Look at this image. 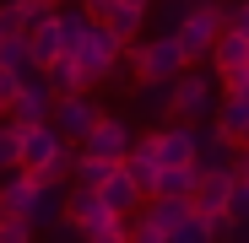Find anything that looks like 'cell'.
I'll return each instance as SVG.
<instances>
[{"label": "cell", "instance_id": "15", "mask_svg": "<svg viewBox=\"0 0 249 243\" xmlns=\"http://www.w3.org/2000/svg\"><path fill=\"white\" fill-rule=\"evenodd\" d=\"M33 194H38V178L33 173H22V168L0 173V206H6V216H27Z\"/></svg>", "mask_w": 249, "mask_h": 243}, {"label": "cell", "instance_id": "4", "mask_svg": "<svg viewBox=\"0 0 249 243\" xmlns=\"http://www.w3.org/2000/svg\"><path fill=\"white\" fill-rule=\"evenodd\" d=\"M98 119H103V108H98V97H92V92L54 97V108H49V125L60 130V141H65V146H81V141L92 135Z\"/></svg>", "mask_w": 249, "mask_h": 243}, {"label": "cell", "instance_id": "24", "mask_svg": "<svg viewBox=\"0 0 249 243\" xmlns=\"http://www.w3.org/2000/svg\"><path fill=\"white\" fill-rule=\"evenodd\" d=\"M22 157V130L11 125V119H0V173H11Z\"/></svg>", "mask_w": 249, "mask_h": 243}, {"label": "cell", "instance_id": "6", "mask_svg": "<svg viewBox=\"0 0 249 243\" xmlns=\"http://www.w3.org/2000/svg\"><path fill=\"white\" fill-rule=\"evenodd\" d=\"M81 70H87V81H108L114 70H119V60H124V44H119V38L108 32V27H87V38H81V49L71 54Z\"/></svg>", "mask_w": 249, "mask_h": 243}, {"label": "cell", "instance_id": "11", "mask_svg": "<svg viewBox=\"0 0 249 243\" xmlns=\"http://www.w3.org/2000/svg\"><path fill=\"white\" fill-rule=\"evenodd\" d=\"M98 200H103L114 216H136V211H141V200H146V189H141L130 173H124V168H108V178L98 184Z\"/></svg>", "mask_w": 249, "mask_h": 243}, {"label": "cell", "instance_id": "14", "mask_svg": "<svg viewBox=\"0 0 249 243\" xmlns=\"http://www.w3.org/2000/svg\"><path fill=\"white\" fill-rule=\"evenodd\" d=\"M22 222H27L33 232L60 227V222H65V189H60V184H38V194H33V206H27Z\"/></svg>", "mask_w": 249, "mask_h": 243}, {"label": "cell", "instance_id": "1", "mask_svg": "<svg viewBox=\"0 0 249 243\" xmlns=\"http://www.w3.org/2000/svg\"><path fill=\"white\" fill-rule=\"evenodd\" d=\"M222 32H228V6H222V0H190V11L174 27V38H179V49H184L190 65L212 60V49H217Z\"/></svg>", "mask_w": 249, "mask_h": 243}, {"label": "cell", "instance_id": "3", "mask_svg": "<svg viewBox=\"0 0 249 243\" xmlns=\"http://www.w3.org/2000/svg\"><path fill=\"white\" fill-rule=\"evenodd\" d=\"M217 87L222 81L212 76V70H179L174 76V103H168V113H179L184 125H206V119L217 113Z\"/></svg>", "mask_w": 249, "mask_h": 243}, {"label": "cell", "instance_id": "12", "mask_svg": "<svg viewBox=\"0 0 249 243\" xmlns=\"http://www.w3.org/2000/svg\"><path fill=\"white\" fill-rule=\"evenodd\" d=\"M22 38H27V60H33V70H49V65L60 60V16H54V11H44Z\"/></svg>", "mask_w": 249, "mask_h": 243}, {"label": "cell", "instance_id": "38", "mask_svg": "<svg viewBox=\"0 0 249 243\" xmlns=\"http://www.w3.org/2000/svg\"><path fill=\"white\" fill-rule=\"evenodd\" d=\"M0 222H6V206H0Z\"/></svg>", "mask_w": 249, "mask_h": 243}, {"label": "cell", "instance_id": "31", "mask_svg": "<svg viewBox=\"0 0 249 243\" xmlns=\"http://www.w3.org/2000/svg\"><path fill=\"white\" fill-rule=\"evenodd\" d=\"M206 232H212V243H233V238H238V227H233V216H228V211L206 222Z\"/></svg>", "mask_w": 249, "mask_h": 243}, {"label": "cell", "instance_id": "19", "mask_svg": "<svg viewBox=\"0 0 249 243\" xmlns=\"http://www.w3.org/2000/svg\"><path fill=\"white\" fill-rule=\"evenodd\" d=\"M54 16H60V54H76L81 38H87V27H92V16L81 11V6H60Z\"/></svg>", "mask_w": 249, "mask_h": 243}, {"label": "cell", "instance_id": "39", "mask_svg": "<svg viewBox=\"0 0 249 243\" xmlns=\"http://www.w3.org/2000/svg\"><path fill=\"white\" fill-rule=\"evenodd\" d=\"M244 6H249V0H244Z\"/></svg>", "mask_w": 249, "mask_h": 243}, {"label": "cell", "instance_id": "32", "mask_svg": "<svg viewBox=\"0 0 249 243\" xmlns=\"http://www.w3.org/2000/svg\"><path fill=\"white\" fill-rule=\"evenodd\" d=\"M114 6H119V0H81V11H87V16L98 22V27H103V22L114 16Z\"/></svg>", "mask_w": 249, "mask_h": 243}, {"label": "cell", "instance_id": "10", "mask_svg": "<svg viewBox=\"0 0 249 243\" xmlns=\"http://www.w3.org/2000/svg\"><path fill=\"white\" fill-rule=\"evenodd\" d=\"M152 141H157V168H190L195 162V125H162V130H152Z\"/></svg>", "mask_w": 249, "mask_h": 243}, {"label": "cell", "instance_id": "9", "mask_svg": "<svg viewBox=\"0 0 249 243\" xmlns=\"http://www.w3.org/2000/svg\"><path fill=\"white\" fill-rule=\"evenodd\" d=\"M228 194H233V168H206L200 184H195V194H190V211L200 222H212V216L228 211Z\"/></svg>", "mask_w": 249, "mask_h": 243}, {"label": "cell", "instance_id": "8", "mask_svg": "<svg viewBox=\"0 0 249 243\" xmlns=\"http://www.w3.org/2000/svg\"><path fill=\"white\" fill-rule=\"evenodd\" d=\"M217 130L238 146V151H249V81H238V87H222V103H217Z\"/></svg>", "mask_w": 249, "mask_h": 243}, {"label": "cell", "instance_id": "22", "mask_svg": "<svg viewBox=\"0 0 249 243\" xmlns=\"http://www.w3.org/2000/svg\"><path fill=\"white\" fill-rule=\"evenodd\" d=\"M103 178H108V168H103V162H92V157L71 151V184H81V189H98Z\"/></svg>", "mask_w": 249, "mask_h": 243}, {"label": "cell", "instance_id": "26", "mask_svg": "<svg viewBox=\"0 0 249 243\" xmlns=\"http://www.w3.org/2000/svg\"><path fill=\"white\" fill-rule=\"evenodd\" d=\"M130 243H168V232H162L146 211H136V216H130Z\"/></svg>", "mask_w": 249, "mask_h": 243}, {"label": "cell", "instance_id": "16", "mask_svg": "<svg viewBox=\"0 0 249 243\" xmlns=\"http://www.w3.org/2000/svg\"><path fill=\"white\" fill-rule=\"evenodd\" d=\"M119 168H124V173H130V178H136V184L152 194V178H157V141H152V135H136Z\"/></svg>", "mask_w": 249, "mask_h": 243}, {"label": "cell", "instance_id": "28", "mask_svg": "<svg viewBox=\"0 0 249 243\" xmlns=\"http://www.w3.org/2000/svg\"><path fill=\"white\" fill-rule=\"evenodd\" d=\"M168 243H212V232H206V222H200V216H184V222L168 232Z\"/></svg>", "mask_w": 249, "mask_h": 243}, {"label": "cell", "instance_id": "29", "mask_svg": "<svg viewBox=\"0 0 249 243\" xmlns=\"http://www.w3.org/2000/svg\"><path fill=\"white\" fill-rule=\"evenodd\" d=\"M38 232L22 222V216H6V222H0V243H33Z\"/></svg>", "mask_w": 249, "mask_h": 243}, {"label": "cell", "instance_id": "33", "mask_svg": "<svg viewBox=\"0 0 249 243\" xmlns=\"http://www.w3.org/2000/svg\"><path fill=\"white\" fill-rule=\"evenodd\" d=\"M228 27H233V32H244V38H249V6H238V11H228Z\"/></svg>", "mask_w": 249, "mask_h": 243}, {"label": "cell", "instance_id": "2", "mask_svg": "<svg viewBox=\"0 0 249 243\" xmlns=\"http://www.w3.org/2000/svg\"><path fill=\"white\" fill-rule=\"evenodd\" d=\"M124 65L136 70V81H174L179 70H190V60H184L174 32H157L146 44H124Z\"/></svg>", "mask_w": 249, "mask_h": 243}, {"label": "cell", "instance_id": "30", "mask_svg": "<svg viewBox=\"0 0 249 243\" xmlns=\"http://www.w3.org/2000/svg\"><path fill=\"white\" fill-rule=\"evenodd\" d=\"M17 87H22V70H11V65H0V113L11 108V97H17Z\"/></svg>", "mask_w": 249, "mask_h": 243}, {"label": "cell", "instance_id": "23", "mask_svg": "<svg viewBox=\"0 0 249 243\" xmlns=\"http://www.w3.org/2000/svg\"><path fill=\"white\" fill-rule=\"evenodd\" d=\"M87 243H130V216H103L87 232Z\"/></svg>", "mask_w": 249, "mask_h": 243}, {"label": "cell", "instance_id": "34", "mask_svg": "<svg viewBox=\"0 0 249 243\" xmlns=\"http://www.w3.org/2000/svg\"><path fill=\"white\" fill-rule=\"evenodd\" d=\"M119 6H124V11H141V16H146V11H152V0H119Z\"/></svg>", "mask_w": 249, "mask_h": 243}, {"label": "cell", "instance_id": "37", "mask_svg": "<svg viewBox=\"0 0 249 243\" xmlns=\"http://www.w3.org/2000/svg\"><path fill=\"white\" fill-rule=\"evenodd\" d=\"M233 243H249V227H238V238H233Z\"/></svg>", "mask_w": 249, "mask_h": 243}, {"label": "cell", "instance_id": "7", "mask_svg": "<svg viewBox=\"0 0 249 243\" xmlns=\"http://www.w3.org/2000/svg\"><path fill=\"white\" fill-rule=\"evenodd\" d=\"M49 108H54L49 76H44V70H22V87H17V97H11V108H6V119H11V125H44Z\"/></svg>", "mask_w": 249, "mask_h": 243}, {"label": "cell", "instance_id": "36", "mask_svg": "<svg viewBox=\"0 0 249 243\" xmlns=\"http://www.w3.org/2000/svg\"><path fill=\"white\" fill-rule=\"evenodd\" d=\"M38 6H49V11H60V6H65V0H38Z\"/></svg>", "mask_w": 249, "mask_h": 243}, {"label": "cell", "instance_id": "27", "mask_svg": "<svg viewBox=\"0 0 249 243\" xmlns=\"http://www.w3.org/2000/svg\"><path fill=\"white\" fill-rule=\"evenodd\" d=\"M0 65H11V70H33V60H27V38H0Z\"/></svg>", "mask_w": 249, "mask_h": 243}, {"label": "cell", "instance_id": "13", "mask_svg": "<svg viewBox=\"0 0 249 243\" xmlns=\"http://www.w3.org/2000/svg\"><path fill=\"white\" fill-rule=\"evenodd\" d=\"M103 216H114L103 200H98V189H81V184H65V227H76V232H92Z\"/></svg>", "mask_w": 249, "mask_h": 243}, {"label": "cell", "instance_id": "17", "mask_svg": "<svg viewBox=\"0 0 249 243\" xmlns=\"http://www.w3.org/2000/svg\"><path fill=\"white\" fill-rule=\"evenodd\" d=\"M195 184H200V168H195V162H190V168H157L152 194H157V200H190ZM152 194H146V200H152Z\"/></svg>", "mask_w": 249, "mask_h": 243}, {"label": "cell", "instance_id": "35", "mask_svg": "<svg viewBox=\"0 0 249 243\" xmlns=\"http://www.w3.org/2000/svg\"><path fill=\"white\" fill-rule=\"evenodd\" d=\"M233 173H238V178L249 184V151H238V168H233Z\"/></svg>", "mask_w": 249, "mask_h": 243}, {"label": "cell", "instance_id": "25", "mask_svg": "<svg viewBox=\"0 0 249 243\" xmlns=\"http://www.w3.org/2000/svg\"><path fill=\"white\" fill-rule=\"evenodd\" d=\"M228 216H233V227H249V184L233 173V194H228Z\"/></svg>", "mask_w": 249, "mask_h": 243}, {"label": "cell", "instance_id": "20", "mask_svg": "<svg viewBox=\"0 0 249 243\" xmlns=\"http://www.w3.org/2000/svg\"><path fill=\"white\" fill-rule=\"evenodd\" d=\"M146 216H152L162 232H174V227H179L184 216H195V211H190V200H157V194H152V200H146Z\"/></svg>", "mask_w": 249, "mask_h": 243}, {"label": "cell", "instance_id": "21", "mask_svg": "<svg viewBox=\"0 0 249 243\" xmlns=\"http://www.w3.org/2000/svg\"><path fill=\"white\" fill-rule=\"evenodd\" d=\"M136 103L152 108V113H168V103H174V81H141V87H136Z\"/></svg>", "mask_w": 249, "mask_h": 243}, {"label": "cell", "instance_id": "5", "mask_svg": "<svg viewBox=\"0 0 249 243\" xmlns=\"http://www.w3.org/2000/svg\"><path fill=\"white\" fill-rule=\"evenodd\" d=\"M130 141H136L130 119H119V113H103L98 125H92V135L81 141L76 151H81V157H92V162H103V168H119V162H124V151H130Z\"/></svg>", "mask_w": 249, "mask_h": 243}, {"label": "cell", "instance_id": "18", "mask_svg": "<svg viewBox=\"0 0 249 243\" xmlns=\"http://www.w3.org/2000/svg\"><path fill=\"white\" fill-rule=\"evenodd\" d=\"M44 76H49V87H54V97H76V92H92V81H87V70H81V65H76L71 54H60V60H54V65L44 70Z\"/></svg>", "mask_w": 249, "mask_h": 243}]
</instances>
